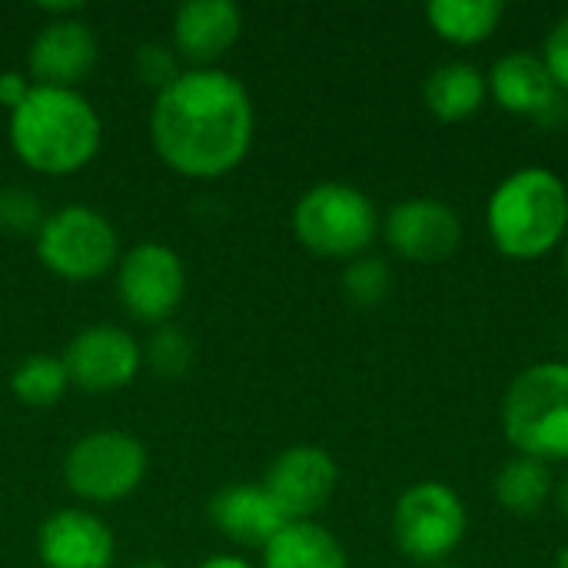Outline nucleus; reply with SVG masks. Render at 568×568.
<instances>
[{
	"label": "nucleus",
	"instance_id": "1",
	"mask_svg": "<svg viewBox=\"0 0 568 568\" xmlns=\"http://www.w3.org/2000/svg\"><path fill=\"white\" fill-rule=\"evenodd\" d=\"M253 100L246 87L220 70H183L156 93L150 110V140L156 156L193 180H213L236 170L253 143Z\"/></svg>",
	"mask_w": 568,
	"mask_h": 568
},
{
	"label": "nucleus",
	"instance_id": "2",
	"mask_svg": "<svg viewBox=\"0 0 568 568\" xmlns=\"http://www.w3.org/2000/svg\"><path fill=\"white\" fill-rule=\"evenodd\" d=\"M100 140V116L77 90L33 83L10 110V146L37 173H77L97 156Z\"/></svg>",
	"mask_w": 568,
	"mask_h": 568
},
{
	"label": "nucleus",
	"instance_id": "3",
	"mask_svg": "<svg viewBox=\"0 0 568 568\" xmlns=\"http://www.w3.org/2000/svg\"><path fill=\"white\" fill-rule=\"evenodd\" d=\"M486 226L503 256H546L568 233L566 180L546 166H523L509 173L489 196Z\"/></svg>",
	"mask_w": 568,
	"mask_h": 568
},
{
	"label": "nucleus",
	"instance_id": "4",
	"mask_svg": "<svg viewBox=\"0 0 568 568\" xmlns=\"http://www.w3.org/2000/svg\"><path fill=\"white\" fill-rule=\"evenodd\" d=\"M503 429L519 456L568 459V363L549 359L523 369L503 396Z\"/></svg>",
	"mask_w": 568,
	"mask_h": 568
},
{
	"label": "nucleus",
	"instance_id": "5",
	"mask_svg": "<svg viewBox=\"0 0 568 568\" xmlns=\"http://www.w3.org/2000/svg\"><path fill=\"white\" fill-rule=\"evenodd\" d=\"M293 233L316 256L359 260L379 233V213L359 186L326 180L300 196Z\"/></svg>",
	"mask_w": 568,
	"mask_h": 568
},
{
	"label": "nucleus",
	"instance_id": "6",
	"mask_svg": "<svg viewBox=\"0 0 568 568\" xmlns=\"http://www.w3.org/2000/svg\"><path fill=\"white\" fill-rule=\"evenodd\" d=\"M469 516L456 489L426 479L409 486L393 509V539L399 552L419 566H439L466 539Z\"/></svg>",
	"mask_w": 568,
	"mask_h": 568
},
{
	"label": "nucleus",
	"instance_id": "7",
	"mask_svg": "<svg viewBox=\"0 0 568 568\" xmlns=\"http://www.w3.org/2000/svg\"><path fill=\"white\" fill-rule=\"evenodd\" d=\"M37 256L53 276L87 283L116 263V230L100 210L70 203L37 230Z\"/></svg>",
	"mask_w": 568,
	"mask_h": 568
},
{
	"label": "nucleus",
	"instance_id": "8",
	"mask_svg": "<svg viewBox=\"0 0 568 568\" xmlns=\"http://www.w3.org/2000/svg\"><path fill=\"white\" fill-rule=\"evenodd\" d=\"M146 476V449L120 429H97L77 439L63 459L67 489L87 503H120Z\"/></svg>",
	"mask_w": 568,
	"mask_h": 568
},
{
	"label": "nucleus",
	"instance_id": "9",
	"mask_svg": "<svg viewBox=\"0 0 568 568\" xmlns=\"http://www.w3.org/2000/svg\"><path fill=\"white\" fill-rule=\"evenodd\" d=\"M116 293L133 320L163 326L186 296L183 260L163 243H140L120 260Z\"/></svg>",
	"mask_w": 568,
	"mask_h": 568
},
{
	"label": "nucleus",
	"instance_id": "10",
	"mask_svg": "<svg viewBox=\"0 0 568 568\" xmlns=\"http://www.w3.org/2000/svg\"><path fill=\"white\" fill-rule=\"evenodd\" d=\"M263 486L290 523H313L339 486V466L323 446H290L270 463Z\"/></svg>",
	"mask_w": 568,
	"mask_h": 568
},
{
	"label": "nucleus",
	"instance_id": "11",
	"mask_svg": "<svg viewBox=\"0 0 568 568\" xmlns=\"http://www.w3.org/2000/svg\"><path fill=\"white\" fill-rule=\"evenodd\" d=\"M70 386L83 393H113L133 383L143 366V346L120 326H87L60 356Z\"/></svg>",
	"mask_w": 568,
	"mask_h": 568
},
{
	"label": "nucleus",
	"instance_id": "12",
	"mask_svg": "<svg viewBox=\"0 0 568 568\" xmlns=\"http://www.w3.org/2000/svg\"><path fill=\"white\" fill-rule=\"evenodd\" d=\"M386 240L403 260L433 266V263H446L459 250L463 223L449 203L416 196V200H403L389 210Z\"/></svg>",
	"mask_w": 568,
	"mask_h": 568
},
{
	"label": "nucleus",
	"instance_id": "13",
	"mask_svg": "<svg viewBox=\"0 0 568 568\" xmlns=\"http://www.w3.org/2000/svg\"><path fill=\"white\" fill-rule=\"evenodd\" d=\"M113 532L87 509H60L43 519L37 532V556L43 568H110Z\"/></svg>",
	"mask_w": 568,
	"mask_h": 568
},
{
	"label": "nucleus",
	"instance_id": "14",
	"mask_svg": "<svg viewBox=\"0 0 568 568\" xmlns=\"http://www.w3.org/2000/svg\"><path fill=\"white\" fill-rule=\"evenodd\" d=\"M93 63H97V37L77 17H63V20L47 23L27 53L30 77L40 87L73 90L93 70Z\"/></svg>",
	"mask_w": 568,
	"mask_h": 568
},
{
	"label": "nucleus",
	"instance_id": "15",
	"mask_svg": "<svg viewBox=\"0 0 568 568\" xmlns=\"http://www.w3.org/2000/svg\"><path fill=\"white\" fill-rule=\"evenodd\" d=\"M243 33V13L230 0H190L173 17V50L193 70L213 67Z\"/></svg>",
	"mask_w": 568,
	"mask_h": 568
},
{
	"label": "nucleus",
	"instance_id": "16",
	"mask_svg": "<svg viewBox=\"0 0 568 568\" xmlns=\"http://www.w3.org/2000/svg\"><path fill=\"white\" fill-rule=\"evenodd\" d=\"M210 523L236 546L266 549L290 519L263 483H233L210 499Z\"/></svg>",
	"mask_w": 568,
	"mask_h": 568
},
{
	"label": "nucleus",
	"instance_id": "17",
	"mask_svg": "<svg viewBox=\"0 0 568 568\" xmlns=\"http://www.w3.org/2000/svg\"><path fill=\"white\" fill-rule=\"evenodd\" d=\"M489 90L496 103L509 113L519 116H546L559 103V87L539 53L529 50H513L493 63L489 73Z\"/></svg>",
	"mask_w": 568,
	"mask_h": 568
},
{
	"label": "nucleus",
	"instance_id": "18",
	"mask_svg": "<svg viewBox=\"0 0 568 568\" xmlns=\"http://www.w3.org/2000/svg\"><path fill=\"white\" fill-rule=\"evenodd\" d=\"M263 568H349L343 542L320 523H286L263 549Z\"/></svg>",
	"mask_w": 568,
	"mask_h": 568
},
{
	"label": "nucleus",
	"instance_id": "19",
	"mask_svg": "<svg viewBox=\"0 0 568 568\" xmlns=\"http://www.w3.org/2000/svg\"><path fill=\"white\" fill-rule=\"evenodd\" d=\"M486 93H489L486 77L466 60H453V63L436 67L423 87L429 113L446 120V123H459V120L473 116L483 106Z\"/></svg>",
	"mask_w": 568,
	"mask_h": 568
},
{
	"label": "nucleus",
	"instance_id": "20",
	"mask_svg": "<svg viewBox=\"0 0 568 568\" xmlns=\"http://www.w3.org/2000/svg\"><path fill=\"white\" fill-rule=\"evenodd\" d=\"M503 13H506L503 0H433L426 7L429 27L443 40L459 43V47H473L493 37Z\"/></svg>",
	"mask_w": 568,
	"mask_h": 568
},
{
	"label": "nucleus",
	"instance_id": "21",
	"mask_svg": "<svg viewBox=\"0 0 568 568\" xmlns=\"http://www.w3.org/2000/svg\"><path fill=\"white\" fill-rule=\"evenodd\" d=\"M493 493L509 516H536L552 496V473L539 459L516 456L499 469Z\"/></svg>",
	"mask_w": 568,
	"mask_h": 568
},
{
	"label": "nucleus",
	"instance_id": "22",
	"mask_svg": "<svg viewBox=\"0 0 568 568\" xmlns=\"http://www.w3.org/2000/svg\"><path fill=\"white\" fill-rule=\"evenodd\" d=\"M10 389L23 406L47 409L63 399V393L70 389V376H67V366L60 356L37 353V356H27L23 363H17V369L10 376Z\"/></svg>",
	"mask_w": 568,
	"mask_h": 568
},
{
	"label": "nucleus",
	"instance_id": "23",
	"mask_svg": "<svg viewBox=\"0 0 568 568\" xmlns=\"http://www.w3.org/2000/svg\"><path fill=\"white\" fill-rule=\"evenodd\" d=\"M389 290H393V273L379 256H359L343 273V293L356 306H376L389 296Z\"/></svg>",
	"mask_w": 568,
	"mask_h": 568
},
{
	"label": "nucleus",
	"instance_id": "24",
	"mask_svg": "<svg viewBox=\"0 0 568 568\" xmlns=\"http://www.w3.org/2000/svg\"><path fill=\"white\" fill-rule=\"evenodd\" d=\"M190 356H193L190 339H186L180 329H173V326H160V329L150 336V343L143 346L146 366H150L156 376H166V379L183 376V373L190 369Z\"/></svg>",
	"mask_w": 568,
	"mask_h": 568
},
{
	"label": "nucleus",
	"instance_id": "25",
	"mask_svg": "<svg viewBox=\"0 0 568 568\" xmlns=\"http://www.w3.org/2000/svg\"><path fill=\"white\" fill-rule=\"evenodd\" d=\"M40 200L20 186H0V230L7 233H33L43 226Z\"/></svg>",
	"mask_w": 568,
	"mask_h": 568
},
{
	"label": "nucleus",
	"instance_id": "26",
	"mask_svg": "<svg viewBox=\"0 0 568 568\" xmlns=\"http://www.w3.org/2000/svg\"><path fill=\"white\" fill-rule=\"evenodd\" d=\"M136 73L146 87H153L156 93L166 90L183 70H180V57L176 50L163 47V43H143L136 50Z\"/></svg>",
	"mask_w": 568,
	"mask_h": 568
},
{
	"label": "nucleus",
	"instance_id": "27",
	"mask_svg": "<svg viewBox=\"0 0 568 568\" xmlns=\"http://www.w3.org/2000/svg\"><path fill=\"white\" fill-rule=\"evenodd\" d=\"M542 60H546V67H549V73H552V80H556V87L568 93V13L549 30Z\"/></svg>",
	"mask_w": 568,
	"mask_h": 568
},
{
	"label": "nucleus",
	"instance_id": "28",
	"mask_svg": "<svg viewBox=\"0 0 568 568\" xmlns=\"http://www.w3.org/2000/svg\"><path fill=\"white\" fill-rule=\"evenodd\" d=\"M30 87H33V83H27L23 73H0V103H3L7 110H13V106L30 93Z\"/></svg>",
	"mask_w": 568,
	"mask_h": 568
},
{
	"label": "nucleus",
	"instance_id": "29",
	"mask_svg": "<svg viewBox=\"0 0 568 568\" xmlns=\"http://www.w3.org/2000/svg\"><path fill=\"white\" fill-rule=\"evenodd\" d=\"M196 568H253L250 562H243V559H236V556H213V559H206L203 566Z\"/></svg>",
	"mask_w": 568,
	"mask_h": 568
},
{
	"label": "nucleus",
	"instance_id": "30",
	"mask_svg": "<svg viewBox=\"0 0 568 568\" xmlns=\"http://www.w3.org/2000/svg\"><path fill=\"white\" fill-rule=\"evenodd\" d=\"M556 503H559V513L568 519V476L556 486Z\"/></svg>",
	"mask_w": 568,
	"mask_h": 568
},
{
	"label": "nucleus",
	"instance_id": "31",
	"mask_svg": "<svg viewBox=\"0 0 568 568\" xmlns=\"http://www.w3.org/2000/svg\"><path fill=\"white\" fill-rule=\"evenodd\" d=\"M556 568H568V546L559 552V556H556Z\"/></svg>",
	"mask_w": 568,
	"mask_h": 568
},
{
	"label": "nucleus",
	"instance_id": "32",
	"mask_svg": "<svg viewBox=\"0 0 568 568\" xmlns=\"http://www.w3.org/2000/svg\"><path fill=\"white\" fill-rule=\"evenodd\" d=\"M133 568H166L163 562H140V566H133Z\"/></svg>",
	"mask_w": 568,
	"mask_h": 568
},
{
	"label": "nucleus",
	"instance_id": "33",
	"mask_svg": "<svg viewBox=\"0 0 568 568\" xmlns=\"http://www.w3.org/2000/svg\"><path fill=\"white\" fill-rule=\"evenodd\" d=\"M562 270H566V276H568V243H566V253H562Z\"/></svg>",
	"mask_w": 568,
	"mask_h": 568
},
{
	"label": "nucleus",
	"instance_id": "34",
	"mask_svg": "<svg viewBox=\"0 0 568 568\" xmlns=\"http://www.w3.org/2000/svg\"><path fill=\"white\" fill-rule=\"evenodd\" d=\"M429 568H456V566H449V562H439V566H429Z\"/></svg>",
	"mask_w": 568,
	"mask_h": 568
}]
</instances>
